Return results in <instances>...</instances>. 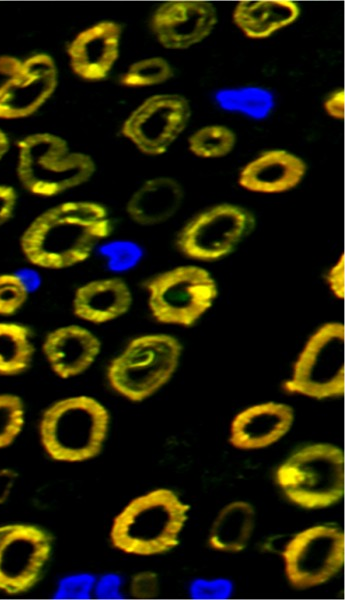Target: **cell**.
<instances>
[{
    "instance_id": "cell-1",
    "label": "cell",
    "mask_w": 345,
    "mask_h": 600,
    "mask_svg": "<svg viewBox=\"0 0 345 600\" xmlns=\"http://www.w3.org/2000/svg\"><path fill=\"white\" fill-rule=\"evenodd\" d=\"M111 231L107 210L101 204L64 202L28 225L20 237V249L36 267L65 269L87 260Z\"/></svg>"
},
{
    "instance_id": "cell-2",
    "label": "cell",
    "mask_w": 345,
    "mask_h": 600,
    "mask_svg": "<svg viewBox=\"0 0 345 600\" xmlns=\"http://www.w3.org/2000/svg\"><path fill=\"white\" fill-rule=\"evenodd\" d=\"M190 509L168 489L133 499L114 519L113 545L126 553L155 555L174 548Z\"/></svg>"
},
{
    "instance_id": "cell-3",
    "label": "cell",
    "mask_w": 345,
    "mask_h": 600,
    "mask_svg": "<svg viewBox=\"0 0 345 600\" xmlns=\"http://www.w3.org/2000/svg\"><path fill=\"white\" fill-rule=\"evenodd\" d=\"M109 424L107 409L80 395L53 403L43 413L40 436L47 454L58 461L79 462L99 454Z\"/></svg>"
},
{
    "instance_id": "cell-4",
    "label": "cell",
    "mask_w": 345,
    "mask_h": 600,
    "mask_svg": "<svg viewBox=\"0 0 345 600\" xmlns=\"http://www.w3.org/2000/svg\"><path fill=\"white\" fill-rule=\"evenodd\" d=\"M17 173L32 194L51 197L87 182L95 163L86 154L70 152L64 139L37 133L21 140Z\"/></svg>"
},
{
    "instance_id": "cell-5",
    "label": "cell",
    "mask_w": 345,
    "mask_h": 600,
    "mask_svg": "<svg viewBox=\"0 0 345 600\" xmlns=\"http://www.w3.org/2000/svg\"><path fill=\"white\" fill-rule=\"evenodd\" d=\"M181 353V343L171 335L136 337L110 362L108 381L125 398L142 401L170 380L178 367Z\"/></svg>"
},
{
    "instance_id": "cell-6",
    "label": "cell",
    "mask_w": 345,
    "mask_h": 600,
    "mask_svg": "<svg viewBox=\"0 0 345 600\" xmlns=\"http://www.w3.org/2000/svg\"><path fill=\"white\" fill-rule=\"evenodd\" d=\"M276 480L285 495L303 508L331 506L344 493L343 452L326 443L306 446L278 468Z\"/></svg>"
},
{
    "instance_id": "cell-7",
    "label": "cell",
    "mask_w": 345,
    "mask_h": 600,
    "mask_svg": "<svg viewBox=\"0 0 345 600\" xmlns=\"http://www.w3.org/2000/svg\"><path fill=\"white\" fill-rule=\"evenodd\" d=\"M144 287L152 316L161 323L190 327L213 305L218 286L202 267L183 265L149 278Z\"/></svg>"
},
{
    "instance_id": "cell-8",
    "label": "cell",
    "mask_w": 345,
    "mask_h": 600,
    "mask_svg": "<svg viewBox=\"0 0 345 600\" xmlns=\"http://www.w3.org/2000/svg\"><path fill=\"white\" fill-rule=\"evenodd\" d=\"M344 325L328 322L308 338L284 389L315 399L344 394Z\"/></svg>"
},
{
    "instance_id": "cell-9",
    "label": "cell",
    "mask_w": 345,
    "mask_h": 600,
    "mask_svg": "<svg viewBox=\"0 0 345 600\" xmlns=\"http://www.w3.org/2000/svg\"><path fill=\"white\" fill-rule=\"evenodd\" d=\"M253 214L238 205L223 203L210 207L189 220L176 238L185 256L215 261L229 255L255 227Z\"/></svg>"
},
{
    "instance_id": "cell-10",
    "label": "cell",
    "mask_w": 345,
    "mask_h": 600,
    "mask_svg": "<svg viewBox=\"0 0 345 600\" xmlns=\"http://www.w3.org/2000/svg\"><path fill=\"white\" fill-rule=\"evenodd\" d=\"M343 531L317 525L296 534L285 546V573L297 589L320 585L336 575L344 563Z\"/></svg>"
},
{
    "instance_id": "cell-11",
    "label": "cell",
    "mask_w": 345,
    "mask_h": 600,
    "mask_svg": "<svg viewBox=\"0 0 345 600\" xmlns=\"http://www.w3.org/2000/svg\"><path fill=\"white\" fill-rule=\"evenodd\" d=\"M51 537L27 524L0 526V591L19 594L39 579L50 556Z\"/></svg>"
},
{
    "instance_id": "cell-12",
    "label": "cell",
    "mask_w": 345,
    "mask_h": 600,
    "mask_svg": "<svg viewBox=\"0 0 345 600\" xmlns=\"http://www.w3.org/2000/svg\"><path fill=\"white\" fill-rule=\"evenodd\" d=\"M191 108L177 94H159L146 99L126 119L122 133L148 155H160L186 128Z\"/></svg>"
},
{
    "instance_id": "cell-13",
    "label": "cell",
    "mask_w": 345,
    "mask_h": 600,
    "mask_svg": "<svg viewBox=\"0 0 345 600\" xmlns=\"http://www.w3.org/2000/svg\"><path fill=\"white\" fill-rule=\"evenodd\" d=\"M57 86V69L47 54H36L0 87V118L17 119L36 112Z\"/></svg>"
},
{
    "instance_id": "cell-14",
    "label": "cell",
    "mask_w": 345,
    "mask_h": 600,
    "mask_svg": "<svg viewBox=\"0 0 345 600\" xmlns=\"http://www.w3.org/2000/svg\"><path fill=\"white\" fill-rule=\"evenodd\" d=\"M217 22L210 2L168 1L155 11L152 29L165 48L187 49L207 38Z\"/></svg>"
},
{
    "instance_id": "cell-15",
    "label": "cell",
    "mask_w": 345,
    "mask_h": 600,
    "mask_svg": "<svg viewBox=\"0 0 345 600\" xmlns=\"http://www.w3.org/2000/svg\"><path fill=\"white\" fill-rule=\"evenodd\" d=\"M121 27L113 21L99 22L80 32L68 54L73 71L87 80L107 76L119 56Z\"/></svg>"
},
{
    "instance_id": "cell-16",
    "label": "cell",
    "mask_w": 345,
    "mask_h": 600,
    "mask_svg": "<svg viewBox=\"0 0 345 600\" xmlns=\"http://www.w3.org/2000/svg\"><path fill=\"white\" fill-rule=\"evenodd\" d=\"M42 351L52 371L67 379L89 369L100 354L101 342L88 329L67 325L45 336Z\"/></svg>"
},
{
    "instance_id": "cell-17",
    "label": "cell",
    "mask_w": 345,
    "mask_h": 600,
    "mask_svg": "<svg viewBox=\"0 0 345 600\" xmlns=\"http://www.w3.org/2000/svg\"><path fill=\"white\" fill-rule=\"evenodd\" d=\"M294 421L293 409L284 403L253 405L235 416L230 428V443L239 449H259L281 439Z\"/></svg>"
},
{
    "instance_id": "cell-18",
    "label": "cell",
    "mask_w": 345,
    "mask_h": 600,
    "mask_svg": "<svg viewBox=\"0 0 345 600\" xmlns=\"http://www.w3.org/2000/svg\"><path fill=\"white\" fill-rule=\"evenodd\" d=\"M306 173V164L284 150H271L249 162L240 172L239 184L252 192L282 193L296 187Z\"/></svg>"
},
{
    "instance_id": "cell-19",
    "label": "cell",
    "mask_w": 345,
    "mask_h": 600,
    "mask_svg": "<svg viewBox=\"0 0 345 600\" xmlns=\"http://www.w3.org/2000/svg\"><path fill=\"white\" fill-rule=\"evenodd\" d=\"M127 283L117 277L89 281L75 291L72 307L76 317L94 324L113 321L132 305Z\"/></svg>"
},
{
    "instance_id": "cell-20",
    "label": "cell",
    "mask_w": 345,
    "mask_h": 600,
    "mask_svg": "<svg viewBox=\"0 0 345 600\" xmlns=\"http://www.w3.org/2000/svg\"><path fill=\"white\" fill-rule=\"evenodd\" d=\"M183 200V187L175 179L157 177L144 182L132 194L126 212L135 223L153 226L174 216Z\"/></svg>"
},
{
    "instance_id": "cell-21",
    "label": "cell",
    "mask_w": 345,
    "mask_h": 600,
    "mask_svg": "<svg viewBox=\"0 0 345 600\" xmlns=\"http://www.w3.org/2000/svg\"><path fill=\"white\" fill-rule=\"evenodd\" d=\"M299 14V6L289 0L240 1L233 21L247 37L263 39L295 22Z\"/></svg>"
},
{
    "instance_id": "cell-22",
    "label": "cell",
    "mask_w": 345,
    "mask_h": 600,
    "mask_svg": "<svg viewBox=\"0 0 345 600\" xmlns=\"http://www.w3.org/2000/svg\"><path fill=\"white\" fill-rule=\"evenodd\" d=\"M254 507L245 501H234L223 507L212 523L209 544L225 552H239L249 543L255 528Z\"/></svg>"
},
{
    "instance_id": "cell-23",
    "label": "cell",
    "mask_w": 345,
    "mask_h": 600,
    "mask_svg": "<svg viewBox=\"0 0 345 600\" xmlns=\"http://www.w3.org/2000/svg\"><path fill=\"white\" fill-rule=\"evenodd\" d=\"M35 347L30 329L18 322L0 321V375H19L32 364Z\"/></svg>"
},
{
    "instance_id": "cell-24",
    "label": "cell",
    "mask_w": 345,
    "mask_h": 600,
    "mask_svg": "<svg viewBox=\"0 0 345 600\" xmlns=\"http://www.w3.org/2000/svg\"><path fill=\"white\" fill-rule=\"evenodd\" d=\"M188 143L190 151L198 157L219 158L233 150L236 136L225 126L209 125L193 133Z\"/></svg>"
},
{
    "instance_id": "cell-25",
    "label": "cell",
    "mask_w": 345,
    "mask_h": 600,
    "mask_svg": "<svg viewBox=\"0 0 345 600\" xmlns=\"http://www.w3.org/2000/svg\"><path fill=\"white\" fill-rule=\"evenodd\" d=\"M172 76V68L164 58L152 57L133 63L121 82L129 87H143L164 83Z\"/></svg>"
},
{
    "instance_id": "cell-26",
    "label": "cell",
    "mask_w": 345,
    "mask_h": 600,
    "mask_svg": "<svg viewBox=\"0 0 345 600\" xmlns=\"http://www.w3.org/2000/svg\"><path fill=\"white\" fill-rule=\"evenodd\" d=\"M24 404L14 394H0V449L13 443L24 425Z\"/></svg>"
},
{
    "instance_id": "cell-27",
    "label": "cell",
    "mask_w": 345,
    "mask_h": 600,
    "mask_svg": "<svg viewBox=\"0 0 345 600\" xmlns=\"http://www.w3.org/2000/svg\"><path fill=\"white\" fill-rule=\"evenodd\" d=\"M29 287L18 274H0V315L16 314L26 303Z\"/></svg>"
},
{
    "instance_id": "cell-28",
    "label": "cell",
    "mask_w": 345,
    "mask_h": 600,
    "mask_svg": "<svg viewBox=\"0 0 345 600\" xmlns=\"http://www.w3.org/2000/svg\"><path fill=\"white\" fill-rule=\"evenodd\" d=\"M220 101L226 107L257 116L264 114L271 105V98L267 93L256 88L227 92Z\"/></svg>"
},
{
    "instance_id": "cell-29",
    "label": "cell",
    "mask_w": 345,
    "mask_h": 600,
    "mask_svg": "<svg viewBox=\"0 0 345 600\" xmlns=\"http://www.w3.org/2000/svg\"><path fill=\"white\" fill-rule=\"evenodd\" d=\"M130 592L133 597L140 599L156 597L159 593L158 576L150 571L134 575L130 583Z\"/></svg>"
},
{
    "instance_id": "cell-30",
    "label": "cell",
    "mask_w": 345,
    "mask_h": 600,
    "mask_svg": "<svg viewBox=\"0 0 345 600\" xmlns=\"http://www.w3.org/2000/svg\"><path fill=\"white\" fill-rule=\"evenodd\" d=\"M93 582L89 575L71 576L62 581L58 595L65 598H85L89 595Z\"/></svg>"
},
{
    "instance_id": "cell-31",
    "label": "cell",
    "mask_w": 345,
    "mask_h": 600,
    "mask_svg": "<svg viewBox=\"0 0 345 600\" xmlns=\"http://www.w3.org/2000/svg\"><path fill=\"white\" fill-rule=\"evenodd\" d=\"M344 255L329 268L326 274V281L335 297L344 298Z\"/></svg>"
},
{
    "instance_id": "cell-32",
    "label": "cell",
    "mask_w": 345,
    "mask_h": 600,
    "mask_svg": "<svg viewBox=\"0 0 345 600\" xmlns=\"http://www.w3.org/2000/svg\"><path fill=\"white\" fill-rule=\"evenodd\" d=\"M17 202L15 190L6 185H0V227L13 216Z\"/></svg>"
},
{
    "instance_id": "cell-33",
    "label": "cell",
    "mask_w": 345,
    "mask_h": 600,
    "mask_svg": "<svg viewBox=\"0 0 345 600\" xmlns=\"http://www.w3.org/2000/svg\"><path fill=\"white\" fill-rule=\"evenodd\" d=\"M324 108L328 115L335 119L344 118V91L336 90L331 93L324 102Z\"/></svg>"
},
{
    "instance_id": "cell-34",
    "label": "cell",
    "mask_w": 345,
    "mask_h": 600,
    "mask_svg": "<svg viewBox=\"0 0 345 600\" xmlns=\"http://www.w3.org/2000/svg\"><path fill=\"white\" fill-rule=\"evenodd\" d=\"M17 478L18 474L13 469H0V504L9 498Z\"/></svg>"
},
{
    "instance_id": "cell-35",
    "label": "cell",
    "mask_w": 345,
    "mask_h": 600,
    "mask_svg": "<svg viewBox=\"0 0 345 600\" xmlns=\"http://www.w3.org/2000/svg\"><path fill=\"white\" fill-rule=\"evenodd\" d=\"M117 580L111 575L104 576L97 585V595L109 598L116 593Z\"/></svg>"
},
{
    "instance_id": "cell-36",
    "label": "cell",
    "mask_w": 345,
    "mask_h": 600,
    "mask_svg": "<svg viewBox=\"0 0 345 600\" xmlns=\"http://www.w3.org/2000/svg\"><path fill=\"white\" fill-rule=\"evenodd\" d=\"M21 61L9 56L0 57V73L8 76L15 74L21 66Z\"/></svg>"
},
{
    "instance_id": "cell-37",
    "label": "cell",
    "mask_w": 345,
    "mask_h": 600,
    "mask_svg": "<svg viewBox=\"0 0 345 600\" xmlns=\"http://www.w3.org/2000/svg\"><path fill=\"white\" fill-rule=\"evenodd\" d=\"M9 149V140L5 133L0 129V159L6 154Z\"/></svg>"
}]
</instances>
